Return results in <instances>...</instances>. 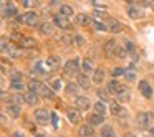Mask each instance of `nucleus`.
Segmentation results:
<instances>
[{
  "label": "nucleus",
  "mask_w": 154,
  "mask_h": 137,
  "mask_svg": "<svg viewBox=\"0 0 154 137\" xmlns=\"http://www.w3.org/2000/svg\"><path fill=\"white\" fill-rule=\"evenodd\" d=\"M28 91H32V93H35V94H42V96H45V97H53V91H51L47 84L40 83V81H37V79L28 81Z\"/></svg>",
  "instance_id": "nucleus-1"
},
{
  "label": "nucleus",
  "mask_w": 154,
  "mask_h": 137,
  "mask_svg": "<svg viewBox=\"0 0 154 137\" xmlns=\"http://www.w3.org/2000/svg\"><path fill=\"white\" fill-rule=\"evenodd\" d=\"M53 23L57 25L58 28H61V30H70L73 25H71V22H70V18H66V17H63V15H55L53 17Z\"/></svg>",
  "instance_id": "nucleus-2"
},
{
  "label": "nucleus",
  "mask_w": 154,
  "mask_h": 137,
  "mask_svg": "<svg viewBox=\"0 0 154 137\" xmlns=\"http://www.w3.org/2000/svg\"><path fill=\"white\" fill-rule=\"evenodd\" d=\"M80 60H78V58H75V60H70V61H66V64H65V73L66 74H80L78 73V70H80Z\"/></svg>",
  "instance_id": "nucleus-3"
},
{
  "label": "nucleus",
  "mask_w": 154,
  "mask_h": 137,
  "mask_svg": "<svg viewBox=\"0 0 154 137\" xmlns=\"http://www.w3.org/2000/svg\"><path fill=\"white\" fill-rule=\"evenodd\" d=\"M136 124L141 127V129H147L149 124H151V114L139 112V114H137V117H136Z\"/></svg>",
  "instance_id": "nucleus-4"
},
{
  "label": "nucleus",
  "mask_w": 154,
  "mask_h": 137,
  "mask_svg": "<svg viewBox=\"0 0 154 137\" xmlns=\"http://www.w3.org/2000/svg\"><path fill=\"white\" fill-rule=\"evenodd\" d=\"M109 111H111V114L116 116V117H126L128 116V111L124 109V106H121L119 103H113L109 106Z\"/></svg>",
  "instance_id": "nucleus-5"
},
{
  "label": "nucleus",
  "mask_w": 154,
  "mask_h": 137,
  "mask_svg": "<svg viewBox=\"0 0 154 137\" xmlns=\"http://www.w3.org/2000/svg\"><path fill=\"white\" fill-rule=\"evenodd\" d=\"M75 106H76V109H80V111H88L91 107V101H90V97H86V96H78Z\"/></svg>",
  "instance_id": "nucleus-6"
},
{
  "label": "nucleus",
  "mask_w": 154,
  "mask_h": 137,
  "mask_svg": "<svg viewBox=\"0 0 154 137\" xmlns=\"http://www.w3.org/2000/svg\"><path fill=\"white\" fill-rule=\"evenodd\" d=\"M50 114H48L47 109H37L35 111V121H37L38 124H48V121H50Z\"/></svg>",
  "instance_id": "nucleus-7"
},
{
  "label": "nucleus",
  "mask_w": 154,
  "mask_h": 137,
  "mask_svg": "<svg viewBox=\"0 0 154 137\" xmlns=\"http://www.w3.org/2000/svg\"><path fill=\"white\" fill-rule=\"evenodd\" d=\"M23 101L27 104H30V106H37L40 103V97H38V94L32 93V91H27V93H23Z\"/></svg>",
  "instance_id": "nucleus-8"
},
{
  "label": "nucleus",
  "mask_w": 154,
  "mask_h": 137,
  "mask_svg": "<svg viewBox=\"0 0 154 137\" xmlns=\"http://www.w3.org/2000/svg\"><path fill=\"white\" fill-rule=\"evenodd\" d=\"M45 64H47L48 70L55 71V70H58V68L61 66V60H60L58 56H48L47 61H45Z\"/></svg>",
  "instance_id": "nucleus-9"
},
{
  "label": "nucleus",
  "mask_w": 154,
  "mask_h": 137,
  "mask_svg": "<svg viewBox=\"0 0 154 137\" xmlns=\"http://www.w3.org/2000/svg\"><path fill=\"white\" fill-rule=\"evenodd\" d=\"M66 116H68V119H70V122H73V124H78L81 121L80 109H75V107H70V109L66 111Z\"/></svg>",
  "instance_id": "nucleus-10"
},
{
  "label": "nucleus",
  "mask_w": 154,
  "mask_h": 137,
  "mask_svg": "<svg viewBox=\"0 0 154 137\" xmlns=\"http://www.w3.org/2000/svg\"><path fill=\"white\" fill-rule=\"evenodd\" d=\"M124 88H126V86H123V84H119L116 79H113L109 84H108V93H111V94H114V96H118V94H119L121 91L124 89Z\"/></svg>",
  "instance_id": "nucleus-11"
},
{
  "label": "nucleus",
  "mask_w": 154,
  "mask_h": 137,
  "mask_svg": "<svg viewBox=\"0 0 154 137\" xmlns=\"http://www.w3.org/2000/svg\"><path fill=\"white\" fill-rule=\"evenodd\" d=\"M7 111H8V114H10L14 119H17V117H20V114H22V106L8 103V104H7Z\"/></svg>",
  "instance_id": "nucleus-12"
},
{
  "label": "nucleus",
  "mask_w": 154,
  "mask_h": 137,
  "mask_svg": "<svg viewBox=\"0 0 154 137\" xmlns=\"http://www.w3.org/2000/svg\"><path fill=\"white\" fill-rule=\"evenodd\" d=\"M76 83H78V86H81L83 89H90V86H91V81L88 79V76L83 73L76 74Z\"/></svg>",
  "instance_id": "nucleus-13"
},
{
  "label": "nucleus",
  "mask_w": 154,
  "mask_h": 137,
  "mask_svg": "<svg viewBox=\"0 0 154 137\" xmlns=\"http://www.w3.org/2000/svg\"><path fill=\"white\" fill-rule=\"evenodd\" d=\"M139 91L143 93L144 97H147V99L152 96V89H151V86H149L147 81H141V83H139Z\"/></svg>",
  "instance_id": "nucleus-14"
},
{
  "label": "nucleus",
  "mask_w": 154,
  "mask_h": 137,
  "mask_svg": "<svg viewBox=\"0 0 154 137\" xmlns=\"http://www.w3.org/2000/svg\"><path fill=\"white\" fill-rule=\"evenodd\" d=\"M2 8H4V17H8V18H12V17L17 18L18 17V15H17V8H15L14 5L4 4V5H2Z\"/></svg>",
  "instance_id": "nucleus-15"
},
{
  "label": "nucleus",
  "mask_w": 154,
  "mask_h": 137,
  "mask_svg": "<svg viewBox=\"0 0 154 137\" xmlns=\"http://www.w3.org/2000/svg\"><path fill=\"white\" fill-rule=\"evenodd\" d=\"M37 20H38V15L35 13V12H32V10L23 15V23H27V25H35Z\"/></svg>",
  "instance_id": "nucleus-16"
},
{
  "label": "nucleus",
  "mask_w": 154,
  "mask_h": 137,
  "mask_svg": "<svg viewBox=\"0 0 154 137\" xmlns=\"http://www.w3.org/2000/svg\"><path fill=\"white\" fill-rule=\"evenodd\" d=\"M38 31H40L42 35H45V37H48V35L53 33V25H51L50 22H45V23H42L40 27H38Z\"/></svg>",
  "instance_id": "nucleus-17"
},
{
  "label": "nucleus",
  "mask_w": 154,
  "mask_h": 137,
  "mask_svg": "<svg viewBox=\"0 0 154 137\" xmlns=\"http://www.w3.org/2000/svg\"><path fill=\"white\" fill-rule=\"evenodd\" d=\"M76 22L80 25H85V27H90V25L93 23L91 17H90V15H86V13H78L76 15Z\"/></svg>",
  "instance_id": "nucleus-18"
},
{
  "label": "nucleus",
  "mask_w": 154,
  "mask_h": 137,
  "mask_svg": "<svg viewBox=\"0 0 154 137\" xmlns=\"http://www.w3.org/2000/svg\"><path fill=\"white\" fill-rule=\"evenodd\" d=\"M116 41L114 40H108L106 43H104V46H103V50H104V53L108 55V56H109V55H113L114 51H116Z\"/></svg>",
  "instance_id": "nucleus-19"
},
{
  "label": "nucleus",
  "mask_w": 154,
  "mask_h": 137,
  "mask_svg": "<svg viewBox=\"0 0 154 137\" xmlns=\"http://www.w3.org/2000/svg\"><path fill=\"white\" fill-rule=\"evenodd\" d=\"M78 134H80L81 137H91L94 134V129H93V126H81L80 127V130H78Z\"/></svg>",
  "instance_id": "nucleus-20"
},
{
  "label": "nucleus",
  "mask_w": 154,
  "mask_h": 137,
  "mask_svg": "<svg viewBox=\"0 0 154 137\" xmlns=\"http://www.w3.org/2000/svg\"><path fill=\"white\" fill-rule=\"evenodd\" d=\"M18 46L20 48H33V46H37V40H33V38H30V37H25L23 40L18 43Z\"/></svg>",
  "instance_id": "nucleus-21"
},
{
  "label": "nucleus",
  "mask_w": 154,
  "mask_h": 137,
  "mask_svg": "<svg viewBox=\"0 0 154 137\" xmlns=\"http://www.w3.org/2000/svg\"><path fill=\"white\" fill-rule=\"evenodd\" d=\"M128 15H129L131 18H139V17H143V10H139L136 5L131 4L129 8H128Z\"/></svg>",
  "instance_id": "nucleus-22"
},
{
  "label": "nucleus",
  "mask_w": 154,
  "mask_h": 137,
  "mask_svg": "<svg viewBox=\"0 0 154 137\" xmlns=\"http://www.w3.org/2000/svg\"><path fill=\"white\" fill-rule=\"evenodd\" d=\"M88 121H90V126H98V124H103L104 121V116H101V114H91L90 117H88Z\"/></svg>",
  "instance_id": "nucleus-23"
},
{
  "label": "nucleus",
  "mask_w": 154,
  "mask_h": 137,
  "mask_svg": "<svg viewBox=\"0 0 154 137\" xmlns=\"http://www.w3.org/2000/svg\"><path fill=\"white\" fill-rule=\"evenodd\" d=\"M124 78H126L128 81H134L137 78V73H136V68L134 66H131V68H128L126 71H124Z\"/></svg>",
  "instance_id": "nucleus-24"
},
{
  "label": "nucleus",
  "mask_w": 154,
  "mask_h": 137,
  "mask_svg": "<svg viewBox=\"0 0 154 137\" xmlns=\"http://www.w3.org/2000/svg\"><path fill=\"white\" fill-rule=\"evenodd\" d=\"M104 79V71L101 70V68H98V70H94V74H93V81L96 84H101Z\"/></svg>",
  "instance_id": "nucleus-25"
},
{
  "label": "nucleus",
  "mask_w": 154,
  "mask_h": 137,
  "mask_svg": "<svg viewBox=\"0 0 154 137\" xmlns=\"http://www.w3.org/2000/svg\"><path fill=\"white\" fill-rule=\"evenodd\" d=\"M73 13H75V10L70 7V5H61L60 7V15H63V17L68 18V17H71Z\"/></svg>",
  "instance_id": "nucleus-26"
},
{
  "label": "nucleus",
  "mask_w": 154,
  "mask_h": 137,
  "mask_svg": "<svg viewBox=\"0 0 154 137\" xmlns=\"http://www.w3.org/2000/svg\"><path fill=\"white\" fill-rule=\"evenodd\" d=\"M118 101H119V103H126V101H129V91H128V88H124V89L123 91H121V93L119 94H118Z\"/></svg>",
  "instance_id": "nucleus-27"
},
{
  "label": "nucleus",
  "mask_w": 154,
  "mask_h": 137,
  "mask_svg": "<svg viewBox=\"0 0 154 137\" xmlns=\"http://www.w3.org/2000/svg\"><path fill=\"white\" fill-rule=\"evenodd\" d=\"M123 23L121 22H114L113 20V23H111V27H109V31L111 33H119V31H123Z\"/></svg>",
  "instance_id": "nucleus-28"
},
{
  "label": "nucleus",
  "mask_w": 154,
  "mask_h": 137,
  "mask_svg": "<svg viewBox=\"0 0 154 137\" xmlns=\"http://www.w3.org/2000/svg\"><path fill=\"white\" fill-rule=\"evenodd\" d=\"M93 107H94V111H96V114H101V116H103V114L106 112V104H104L103 101H98Z\"/></svg>",
  "instance_id": "nucleus-29"
},
{
  "label": "nucleus",
  "mask_w": 154,
  "mask_h": 137,
  "mask_svg": "<svg viewBox=\"0 0 154 137\" xmlns=\"http://www.w3.org/2000/svg\"><path fill=\"white\" fill-rule=\"evenodd\" d=\"M2 53H8V55L15 53V51L12 50V46L7 43V38H2Z\"/></svg>",
  "instance_id": "nucleus-30"
},
{
  "label": "nucleus",
  "mask_w": 154,
  "mask_h": 137,
  "mask_svg": "<svg viewBox=\"0 0 154 137\" xmlns=\"http://www.w3.org/2000/svg\"><path fill=\"white\" fill-rule=\"evenodd\" d=\"M81 68H83V70L86 71V73H90V71H93V70H94V66H93V61H91V60H88V58H86V60H85L83 63H81Z\"/></svg>",
  "instance_id": "nucleus-31"
},
{
  "label": "nucleus",
  "mask_w": 154,
  "mask_h": 137,
  "mask_svg": "<svg viewBox=\"0 0 154 137\" xmlns=\"http://www.w3.org/2000/svg\"><path fill=\"white\" fill-rule=\"evenodd\" d=\"M101 137H116L113 132V129H111L109 126H104L103 129H101Z\"/></svg>",
  "instance_id": "nucleus-32"
},
{
  "label": "nucleus",
  "mask_w": 154,
  "mask_h": 137,
  "mask_svg": "<svg viewBox=\"0 0 154 137\" xmlns=\"http://www.w3.org/2000/svg\"><path fill=\"white\" fill-rule=\"evenodd\" d=\"M65 91H66L68 94H76V93H78V84H75V83H68V84H66V88H65Z\"/></svg>",
  "instance_id": "nucleus-33"
},
{
  "label": "nucleus",
  "mask_w": 154,
  "mask_h": 137,
  "mask_svg": "<svg viewBox=\"0 0 154 137\" xmlns=\"http://www.w3.org/2000/svg\"><path fill=\"white\" fill-rule=\"evenodd\" d=\"M114 56L119 58V60H124V58H126V50H124V48H121V46H118L116 51H114Z\"/></svg>",
  "instance_id": "nucleus-34"
},
{
  "label": "nucleus",
  "mask_w": 154,
  "mask_h": 137,
  "mask_svg": "<svg viewBox=\"0 0 154 137\" xmlns=\"http://www.w3.org/2000/svg\"><path fill=\"white\" fill-rule=\"evenodd\" d=\"M10 86H12V89H17V91L23 89V83L22 81H10Z\"/></svg>",
  "instance_id": "nucleus-35"
},
{
  "label": "nucleus",
  "mask_w": 154,
  "mask_h": 137,
  "mask_svg": "<svg viewBox=\"0 0 154 137\" xmlns=\"http://www.w3.org/2000/svg\"><path fill=\"white\" fill-rule=\"evenodd\" d=\"M126 48H128V53H129V55H133L134 58H137V56H136V51H134V45L131 43L129 40H126Z\"/></svg>",
  "instance_id": "nucleus-36"
},
{
  "label": "nucleus",
  "mask_w": 154,
  "mask_h": 137,
  "mask_svg": "<svg viewBox=\"0 0 154 137\" xmlns=\"http://www.w3.org/2000/svg\"><path fill=\"white\" fill-rule=\"evenodd\" d=\"M96 94H98V97H100V99L103 101V103L108 99V91H104V89H98V91H96Z\"/></svg>",
  "instance_id": "nucleus-37"
},
{
  "label": "nucleus",
  "mask_w": 154,
  "mask_h": 137,
  "mask_svg": "<svg viewBox=\"0 0 154 137\" xmlns=\"http://www.w3.org/2000/svg\"><path fill=\"white\" fill-rule=\"evenodd\" d=\"M94 27H96V30H100V31H106V30H109V28H108L106 25L103 23V22H94Z\"/></svg>",
  "instance_id": "nucleus-38"
},
{
  "label": "nucleus",
  "mask_w": 154,
  "mask_h": 137,
  "mask_svg": "<svg viewBox=\"0 0 154 137\" xmlns=\"http://www.w3.org/2000/svg\"><path fill=\"white\" fill-rule=\"evenodd\" d=\"M73 38H75V40H73V41H75V43H76V45H78V46H83V45H85V38H83V37H81V35H75V37H73Z\"/></svg>",
  "instance_id": "nucleus-39"
},
{
  "label": "nucleus",
  "mask_w": 154,
  "mask_h": 137,
  "mask_svg": "<svg viewBox=\"0 0 154 137\" xmlns=\"http://www.w3.org/2000/svg\"><path fill=\"white\" fill-rule=\"evenodd\" d=\"M111 74H113V78H118V76H121V74H124V71L121 70V68H114V70L111 71Z\"/></svg>",
  "instance_id": "nucleus-40"
},
{
  "label": "nucleus",
  "mask_w": 154,
  "mask_h": 137,
  "mask_svg": "<svg viewBox=\"0 0 154 137\" xmlns=\"http://www.w3.org/2000/svg\"><path fill=\"white\" fill-rule=\"evenodd\" d=\"M23 38H25V37H22L20 33H14V35H12V40H14V41H17V43H20V41L23 40Z\"/></svg>",
  "instance_id": "nucleus-41"
},
{
  "label": "nucleus",
  "mask_w": 154,
  "mask_h": 137,
  "mask_svg": "<svg viewBox=\"0 0 154 137\" xmlns=\"http://www.w3.org/2000/svg\"><path fill=\"white\" fill-rule=\"evenodd\" d=\"M60 40L63 41L65 45H70V43H71V40H75V38H71V37H68V35H65V37H61Z\"/></svg>",
  "instance_id": "nucleus-42"
},
{
  "label": "nucleus",
  "mask_w": 154,
  "mask_h": 137,
  "mask_svg": "<svg viewBox=\"0 0 154 137\" xmlns=\"http://www.w3.org/2000/svg\"><path fill=\"white\" fill-rule=\"evenodd\" d=\"M51 84H53V88H55V89H60V86H61V84H60V81H58V79H55Z\"/></svg>",
  "instance_id": "nucleus-43"
},
{
  "label": "nucleus",
  "mask_w": 154,
  "mask_h": 137,
  "mask_svg": "<svg viewBox=\"0 0 154 137\" xmlns=\"http://www.w3.org/2000/svg\"><path fill=\"white\" fill-rule=\"evenodd\" d=\"M93 15H94V17H103L104 13H103V12H100V10H94V12H93Z\"/></svg>",
  "instance_id": "nucleus-44"
},
{
  "label": "nucleus",
  "mask_w": 154,
  "mask_h": 137,
  "mask_svg": "<svg viewBox=\"0 0 154 137\" xmlns=\"http://www.w3.org/2000/svg\"><path fill=\"white\" fill-rule=\"evenodd\" d=\"M51 122H53V126H57V114H51Z\"/></svg>",
  "instance_id": "nucleus-45"
},
{
  "label": "nucleus",
  "mask_w": 154,
  "mask_h": 137,
  "mask_svg": "<svg viewBox=\"0 0 154 137\" xmlns=\"http://www.w3.org/2000/svg\"><path fill=\"white\" fill-rule=\"evenodd\" d=\"M10 137H23V136H22V132H17V134H14V136H10Z\"/></svg>",
  "instance_id": "nucleus-46"
},
{
  "label": "nucleus",
  "mask_w": 154,
  "mask_h": 137,
  "mask_svg": "<svg viewBox=\"0 0 154 137\" xmlns=\"http://www.w3.org/2000/svg\"><path fill=\"white\" fill-rule=\"evenodd\" d=\"M35 137H45V136H43V134H38V136H35Z\"/></svg>",
  "instance_id": "nucleus-47"
},
{
  "label": "nucleus",
  "mask_w": 154,
  "mask_h": 137,
  "mask_svg": "<svg viewBox=\"0 0 154 137\" xmlns=\"http://www.w3.org/2000/svg\"><path fill=\"white\" fill-rule=\"evenodd\" d=\"M149 5H151V7H152V8H154V2H149Z\"/></svg>",
  "instance_id": "nucleus-48"
},
{
  "label": "nucleus",
  "mask_w": 154,
  "mask_h": 137,
  "mask_svg": "<svg viewBox=\"0 0 154 137\" xmlns=\"http://www.w3.org/2000/svg\"><path fill=\"white\" fill-rule=\"evenodd\" d=\"M151 134H152V137H154V127H152V129H151Z\"/></svg>",
  "instance_id": "nucleus-49"
}]
</instances>
